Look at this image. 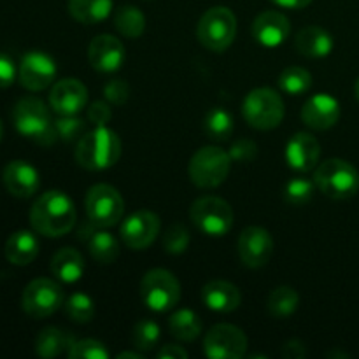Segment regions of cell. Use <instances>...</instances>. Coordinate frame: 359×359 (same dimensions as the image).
Here are the masks:
<instances>
[{
	"label": "cell",
	"mask_w": 359,
	"mask_h": 359,
	"mask_svg": "<svg viewBox=\"0 0 359 359\" xmlns=\"http://www.w3.org/2000/svg\"><path fill=\"white\" fill-rule=\"evenodd\" d=\"M125 58L126 53L123 42L109 34L95 37L88 48V60H90L91 67L102 74H111L119 70Z\"/></svg>",
	"instance_id": "obj_16"
},
{
	"label": "cell",
	"mask_w": 359,
	"mask_h": 359,
	"mask_svg": "<svg viewBox=\"0 0 359 359\" xmlns=\"http://www.w3.org/2000/svg\"><path fill=\"white\" fill-rule=\"evenodd\" d=\"M248 351V337L233 325H216L203 339V353L210 359H241Z\"/></svg>",
	"instance_id": "obj_12"
},
{
	"label": "cell",
	"mask_w": 359,
	"mask_h": 359,
	"mask_svg": "<svg viewBox=\"0 0 359 359\" xmlns=\"http://www.w3.org/2000/svg\"><path fill=\"white\" fill-rule=\"evenodd\" d=\"M2 181L7 191L16 198H30L41 188L37 168L23 160L9 161L2 172Z\"/></svg>",
	"instance_id": "obj_18"
},
{
	"label": "cell",
	"mask_w": 359,
	"mask_h": 359,
	"mask_svg": "<svg viewBox=\"0 0 359 359\" xmlns=\"http://www.w3.org/2000/svg\"><path fill=\"white\" fill-rule=\"evenodd\" d=\"M13 123L20 135L41 146L48 147L58 139L49 109L44 102L35 97H25L14 105Z\"/></svg>",
	"instance_id": "obj_3"
},
{
	"label": "cell",
	"mask_w": 359,
	"mask_h": 359,
	"mask_svg": "<svg viewBox=\"0 0 359 359\" xmlns=\"http://www.w3.org/2000/svg\"><path fill=\"white\" fill-rule=\"evenodd\" d=\"M156 358L160 359H186L188 358V353L182 349L181 346H175V344H168V346H163L160 351H158Z\"/></svg>",
	"instance_id": "obj_45"
},
{
	"label": "cell",
	"mask_w": 359,
	"mask_h": 359,
	"mask_svg": "<svg viewBox=\"0 0 359 359\" xmlns=\"http://www.w3.org/2000/svg\"><path fill=\"white\" fill-rule=\"evenodd\" d=\"M63 307H65L67 318L70 321L77 323V325H86V323L93 321L95 318L93 300L84 293L70 294L69 300L63 304Z\"/></svg>",
	"instance_id": "obj_34"
},
{
	"label": "cell",
	"mask_w": 359,
	"mask_h": 359,
	"mask_svg": "<svg viewBox=\"0 0 359 359\" xmlns=\"http://www.w3.org/2000/svg\"><path fill=\"white\" fill-rule=\"evenodd\" d=\"M314 188L316 182L309 181V179H291L286 184V188H284V198H286L290 205H307L312 200V196H314Z\"/></svg>",
	"instance_id": "obj_36"
},
{
	"label": "cell",
	"mask_w": 359,
	"mask_h": 359,
	"mask_svg": "<svg viewBox=\"0 0 359 359\" xmlns=\"http://www.w3.org/2000/svg\"><path fill=\"white\" fill-rule=\"evenodd\" d=\"M4 255H6L7 262L13 263V265H30L39 255L37 237L28 230L14 231V233L7 238L6 248H4Z\"/></svg>",
	"instance_id": "obj_24"
},
{
	"label": "cell",
	"mask_w": 359,
	"mask_h": 359,
	"mask_svg": "<svg viewBox=\"0 0 359 359\" xmlns=\"http://www.w3.org/2000/svg\"><path fill=\"white\" fill-rule=\"evenodd\" d=\"M88 104V90L81 81L69 77L53 86L49 93V105L58 116L79 114Z\"/></svg>",
	"instance_id": "obj_17"
},
{
	"label": "cell",
	"mask_w": 359,
	"mask_h": 359,
	"mask_svg": "<svg viewBox=\"0 0 359 359\" xmlns=\"http://www.w3.org/2000/svg\"><path fill=\"white\" fill-rule=\"evenodd\" d=\"M51 273L60 283H77L84 273V259L81 252L72 248L60 249L51 259Z\"/></svg>",
	"instance_id": "obj_25"
},
{
	"label": "cell",
	"mask_w": 359,
	"mask_h": 359,
	"mask_svg": "<svg viewBox=\"0 0 359 359\" xmlns=\"http://www.w3.org/2000/svg\"><path fill=\"white\" fill-rule=\"evenodd\" d=\"M242 116L256 130H273L284 118V102L272 88H256L242 104Z\"/></svg>",
	"instance_id": "obj_7"
},
{
	"label": "cell",
	"mask_w": 359,
	"mask_h": 359,
	"mask_svg": "<svg viewBox=\"0 0 359 359\" xmlns=\"http://www.w3.org/2000/svg\"><path fill=\"white\" fill-rule=\"evenodd\" d=\"M70 359H107L109 351L102 342L93 339L76 340L69 349Z\"/></svg>",
	"instance_id": "obj_38"
},
{
	"label": "cell",
	"mask_w": 359,
	"mask_h": 359,
	"mask_svg": "<svg viewBox=\"0 0 359 359\" xmlns=\"http://www.w3.org/2000/svg\"><path fill=\"white\" fill-rule=\"evenodd\" d=\"M2 135H4V125L2 121H0V142H2Z\"/></svg>",
	"instance_id": "obj_49"
},
{
	"label": "cell",
	"mask_w": 359,
	"mask_h": 359,
	"mask_svg": "<svg viewBox=\"0 0 359 359\" xmlns=\"http://www.w3.org/2000/svg\"><path fill=\"white\" fill-rule=\"evenodd\" d=\"M114 25L121 35L128 39H137L144 34L146 28V18L142 11H139L133 6L119 7L114 16Z\"/></svg>",
	"instance_id": "obj_31"
},
{
	"label": "cell",
	"mask_w": 359,
	"mask_h": 359,
	"mask_svg": "<svg viewBox=\"0 0 359 359\" xmlns=\"http://www.w3.org/2000/svg\"><path fill=\"white\" fill-rule=\"evenodd\" d=\"M237 35V18L228 7H210L196 25V37L203 48L221 53L231 46Z\"/></svg>",
	"instance_id": "obj_5"
},
{
	"label": "cell",
	"mask_w": 359,
	"mask_h": 359,
	"mask_svg": "<svg viewBox=\"0 0 359 359\" xmlns=\"http://www.w3.org/2000/svg\"><path fill=\"white\" fill-rule=\"evenodd\" d=\"M77 219L72 198L60 189H51L39 196L30 209V224L37 233L58 238L69 233Z\"/></svg>",
	"instance_id": "obj_1"
},
{
	"label": "cell",
	"mask_w": 359,
	"mask_h": 359,
	"mask_svg": "<svg viewBox=\"0 0 359 359\" xmlns=\"http://www.w3.org/2000/svg\"><path fill=\"white\" fill-rule=\"evenodd\" d=\"M276 6L284 7V9H304L312 0H272Z\"/></svg>",
	"instance_id": "obj_46"
},
{
	"label": "cell",
	"mask_w": 359,
	"mask_h": 359,
	"mask_svg": "<svg viewBox=\"0 0 359 359\" xmlns=\"http://www.w3.org/2000/svg\"><path fill=\"white\" fill-rule=\"evenodd\" d=\"M314 182L328 198L347 200L359 191V172L349 161L332 158L316 167Z\"/></svg>",
	"instance_id": "obj_4"
},
{
	"label": "cell",
	"mask_w": 359,
	"mask_h": 359,
	"mask_svg": "<svg viewBox=\"0 0 359 359\" xmlns=\"http://www.w3.org/2000/svg\"><path fill=\"white\" fill-rule=\"evenodd\" d=\"M144 359V356L140 353H128V351H125V353H119L118 354V359Z\"/></svg>",
	"instance_id": "obj_47"
},
{
	"label": "cell",
	"mask_w": 359,
	"mask_h": 359,
	"mask_svg": "<svg viewBox=\"0 0 359 359\" xmlns=\"http://www.w3.org/2000/svg\"><path fill=\"white\" fill-rule=\"evenodd\" d=\"M283 356L286 359H302V358L307 356V347H305L304 342L293 339V340H290V342L284 344Z\"/></svg>",
	"instance_id": "obj_44"
},
{
	"label": "cell",
	"mask_w": 359,
	"mask_h": 359,
	"mask_svg": "<svg viewBox=\"0 0 359 359\" xmlns=\"http://www.w3.org/2000/svg\"><path fill=\"white\" fill-rule=\"evenodd\" d=\"M256 154H258V146H256L255 140L249 139H238L230 149L231 161H238V163L252 161L256 158Z\"/></svg>",
	"instance_id": "obj_41"
},
{
	"label": "cell",
	"mask_w": 359,
	"mask_h": 359,
	"mask_svg": "<svg viewBox=\"0 0 359 359\" xmlns=\"http://www.w3.org/2000/svg\"><path fill=\"white\" fill-rule=\"evenodd\" d=\"M168 330L172 337L182 342H191L202 333V319L189 309H181L168 319Z\"/></svg>",
	"instance_id": "obj_28"
},
{
	"label": "cell",
	"mask_w": 359,
	"mask_h": 359,
	"mask_svg": "<svg viewBox=\"0 0 359 359\" xmlns=\"http://www.w3.org/2000/svg\"><path fill=\"white\" fill-rule=\"evenodd\" d=\"M65 302L62 286L53 279H34L21 294V307L30 318L44 319L55 314Z\"/></svg>",
	"instance_id": "obj_11"
},
{
	"label": "cell",
	"mask_w": 359,
	"mask_h": 359,
	"mask_svg": "<svg viewBox=\"0 0 359 359\" xmlns=\"http://www.w3.org/2000/svg\"><path fill=\"white\" fill-rule=\"evenodd\" d=\"M237 251L248 269H262L272 258L273 241L265 228L249 226L238 237Z\"/></svg>",
	"instance_id": "obj_15"
},
{
	"label": "cell",
	"mask_w": 359,
	"mask_h": 359,
	"mask_svg": "<svg viewBox=\"0 0 359 359\" xmlns=\"http://www.w3.org/2000/svg\"><path fill=\"white\" fill-rule=\"evenodd\" d=\"M298 304H300V297L293 287L279 286L269 294L266 307L276 319H287L297 312Z\"/></svg>",
	"instance_id": "obj_30"
},
{
	"label": "cell",
	"mask_w": 359,
	"mask_h": 359,
	"mask_svg": "<svg viewBox=\"0 0 359 359\" xmlns=\"http://www.w3.org/2000/svg\"><path fill=\"white\" fill-rule=\"evenodd\" d=\"M189 245V231L184 224H172L163 235V249L168 255H182Z\"/></svg>",
	"instance_id": "obj_39"
},
{
	"label": "cell",
	"mask_w": 359,
	"mask_h": 359,
	"mask_svg": "<svg viewBox=\"0 0 359 359\" xmlns=\"http://www.w3.org/2000/svg\"><path fill=\"white\" fill-rule=\"evenodd\" d=\"M105 100L112 105H123L126 104L130 97V86L126 81L123 79H112L105 84L104 88Z\"/></svg>",
	"instance_id": "obj_40"
},
{
	"label": "cell",
	"mask_w": 359,
	"mask_h": 359,
	"mask_svg": "<svg viewBox=\"0 0 359 359\" xmlns=\"http://www.w3.org/2000/svg\"><path fill=\"white\" fill-rule=\"evenodd\" d=\"M202 300L207 309L219 314H228L241 305V291L228 280H210L203 286Z\"/></svg>",
	"instance_id": "obj_22"
},
{
	"label": "cell",
	"mask_w": 359,
	"mask_h": 359,
	"mask_svg": "<svg viewBox=\"0 0 359 359\" xmlns=\"http://www.w3.org/2000/svg\"><path fill=\"white\" fill-rule=\"evenodd\" d=\"M294 46L302 56L325 58L333 51V37L321 27H305L297 34Z\"/></svg>",
	"instance_id": "obj_23"
},
{
	"label": "cell",
	"mask_w": 359,
	"mask_h": 359,
	"mask_svg": "<svg viewBox=\"0 0 359 359\" xmlns=\"http://www.w3.org/2000/svg\"><path fill=\"white\" fill-rule=\"evenodd\" d=\"M321 158V146L311 133L298 132L286 146V161L297 172H311L318 167Z\"/></svg>",
	"instance_id": "obj_20"
},
{
	"label": "cell",
	"mask_w": 359,
	"mask_h": 359,
	"mask_svg": "<svg viewBox=\"0 0 359 359\" xmlns=\"http://www.w3.org/2000/svg\"><path fill=\"white\" fill-rule=\"evenodd\" d=\"M88 121L95 126H105L112 118V111L109 102L97 100L88 107Z\"/></svg>",
	"instance_id": "obj_42"
},
{
	"label": "cell",
	"mask_w": 359,
	"mask_h": 359,
	"mask_svg": "<svg viewBox=\"0 0 359 359\" xmlns=\"http://www.w3.org/2000/svg\"><path fill=\"white\" fill-rule=\"evenodd\" d=\"M160 326L154 321H151V319H142V321H139L133 326L132 342L142 353L153 351L158 346V342H160Z\"/></svg>",
	"instance_id": "obj_35"
},
{
	"label": "cell",
	"mask_w": 359,
	"mask_h": 359,
	"mask_svg": "<svg viewBox=\"0 0 359 359\" xmlns=\"http://www.w3.org/2000/svg\"><path fill=\"white\" fill-rule=\"evenodd\" d=\"M311 86L312 76L304 67H287L279 76V88L287 95H304Z\"/></svg>",
	"instance_id": "obj_33"
},
{
	"label": "cell",
	"mask_w": 359,
	"mask_h": 359,
	"mask_svg": "<svg viewBox=\"0 0 359 359\" xmlns=\"http://www.w3.org/2000/svg\"><path fill=\"white\" fill-rule=\"evenodd\" d=\"M125 200L111 184H95L86 193L88 219L100 228H111L121 221Z\"/></svg>",
	"instance_id": "obj_10"
},
{
	"label": "cell",
	"mask_w": 359,
	"mask_h": 359,
	"mask_svg": "<svg viewBox=\"0 0 359 359\" xmlns=\"http://www.w3.org/2000/svg\"><path fill=\"white\" fill-rule=\"evenodd\" d=\"M354 95H356V98H358V102H359V77H358L356 84H354Z\"/></svg>",
	"instance_id": "obj_48"
},
{
	"label": "cell",
	"mask_w": 359,
	"mask_h": 359,
	"mask_svg": "<svg viewBox=\"0 0 359 359\" xmlns=\"http://www.w3.org/2000/svg\"><path fill=\"white\" fill-rule=\"evenodd\" d=\"M290 20L279 11H265L252 23V35L265 48H277L290 37Z\"/></svg>",
	"instance_id": "obj_21"
},
{
	"label": "cell",
	"mask_w": 359,
	"mask_h": 359,
	"mask_svg": "<svg viewBox=\"0 0 359 359\" xmlns=\"http://www.w3.org/2000/svg\"><path fill=\"white\" fill-rule=\"evenodd\" d=\"M55 130L58 139L65 140V142H74V140L79 142L84 133L88 132V125L86 121L77 118V114L58 116V119L55 121Z\"/></svg>",
	"instance_id": "obj_37"
},
{
	"label": "cell",
	"mask_w": 359,
	"mask_h": 359,
	"mask_svg": "<svg viewBox=\"0 0 359 359\" xmlns=\"http://www.w3.org/2000/svg\"><path fill=\"white\" fill-rule=\"evenodd\" d=\"M235 123L233 116L223 107H214L207 112L205 116V132L209 133L210 139L223 142L228 140L233 133Z\"/></svg>",
	"instance_id": "obj_32"
},
{
	"label": "cell",
	"mask_w": 359,
	"mask_h": 359,
	"mask_svg": "<svg viewBox=\"0 0 359 359\" xmlns=\"http://www.w3.org/2000/svg\"><path fill=\"white\" fill-rule=\"evenodd\" d=\"M88 249H90L91 258L97 259L102 265H109V263H114L118 259L119 251V242L109 231H95L90 238H88Z\"/></svg>",
	"instance_id": "obj_29"
},
{
	"label": "cell",
	"mask_w": 359,
	"mask_h": 359,
	"mask_svg": "<svg viewBox=\"0 0 359 359\" xmlns=\"http://www.w3.org/2000/svg\"><path fill=\"white\" fill-rule=\"evenodd\" d=\"M160 228L161 221L158 214L151 212V210H137L123 221L119 235L126 248L133 249V251H142L153 244L154 238L160 233Z\"/></svg>",
	"instance_id": "obj_13"
},
{
	"label": "cell",
	"mask_w": 359,
	"mask_h": 359,
	"mask_svg": "<svg viewBox=\"0 0 359 359\" xmlns=\"http://www.w3.org/2000/svg\"><path fill=\"white\" fill-rule=\"evenodd\" d=\"M140 298L149 311L168 312L181 300V284L168 270H149L140 280Z\"/></svg>",
	"instance_id": "obj_8"
},
{
	"label": "cell",
	"mask_w": 359,
	"mask_h": 359,
	"mask_svg": "<svg viewBox=\"0 0 359 359\" xmlns=\"http://www.w3.org/2000/svg\"><path fill=\"white\" fill-rule=\"evenodd\" d=\"M231 168L230 153L216 146H205L193 154L189 161V177L198 188H217L226 181Z\"/></svg>",
	"instance_id": "obj_6"
},
{
	"label": "cell",
	"mask_w": 359,
	"mask_h": 359,
	"mask_svg": "<svg viewBox=\"0 0 359 359\" xmlns=\"http://www.w3.org/2000/svg\"><path fill=\"white\" fill-rule=\"evenodd\" d=\"M340 118V104L328 93H319L309 98L302 109V121L312 130H328Z\"/></svg>",
	"instance_id": "obj_19"
},
{
	"label": "cell",
	"mask_w": 359,
	"mask_h": 359,
	"mask_svg": "<svg viewBox=\"0 0 359 359\" xmlns=\"http://www.w3.org/2000/svg\"><path fill=\"white\" fill-rule=\"evenodd\" d=\"M121 156V140L114 130L97 126L84 133L77 142L76 161L86 170H105L118 163Z\"/></svg>",
	"instance_id": "obj_2"
},
{
	"label": "cell",
	"mask_w": 359,
	"mask_h": 359,
	"mask_svg": "<svg viewBox=\"0 0 359 359\" xmlns=\"http://www.w3.org/2000/svg\"><path fill=\"white\" fill-rule=\"evenodd\" d=\"M193 224L209 237H223L233 226V210L219 196H202L189 209Z\"/></svg>",
	"instance_id": "obj_9"
},
{
	"label": "cell",
	"mask_w": 359,
	"mask_h": 359,
	"mask_svg": "<svg viewBox=\"0 0 359 359\" xmlns=\"http://www.w3.org/2000/svg\"><path fill=\"white\" fill-rule=\"evenodd\" d=\"M69 14L83 25H97L107 20L112 0H69Z\"/></svg>",
	"instance_id": "obj_27"
},
{
	"label": "cell",
	"mask_w": 359,
	"mask_h": 359,
	"mask_svg": "<svg viewBox=\"0 0 359 359\" xmlns=\"http://www.w3.org/2000/svg\"><path fill=\"white\" fill-rule=\"evenodd\" d=\"M56 77V62L44 51H28L18 69V79L28 91H42L51 86Z\"/></svg>",
	"instance_id": "obj_14"
},
{
	"label": "cell",
	"mask_w": 359,
	"mask_h": 359,
	"mask_svg": "<svg viewBox=\"0 0 359 359\" xmlns=\"http://www.w3.org/2000/svg\"><path fill=\"white\" fill-rule=\"evenodd\" d=\"M74 342H76V339L69 332H65L62 328H55V326H49V328H44L37 335V340H35V353H37V356L46 359L58 358L63 353H69Z\"/></svg>",
	"instance_id": "obj_26"
},
{
	"label": "cell",
	"mask_w": 359,
	"mask_h": 359,
	"mask_svg": "<svg viewBox=\"0 0 359 359\" xmlns=\"http://www.w3.org/2000/svg\"><path fill=\"white\" fill-rule=\"evenodd\" d=\"M18 77V67L7 53L0 51V88L13 86Z\"/></svg>",
	"instance_id": "obj_43"
}]
</instances>
